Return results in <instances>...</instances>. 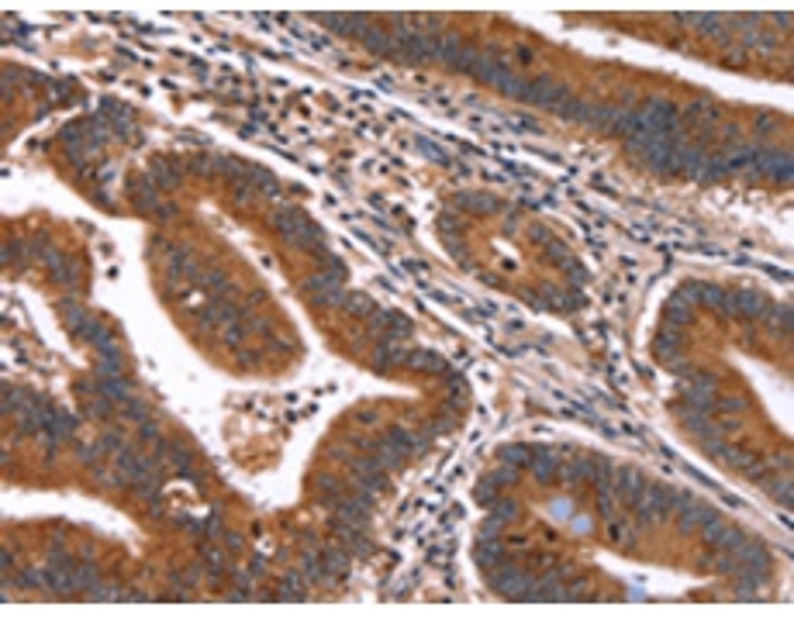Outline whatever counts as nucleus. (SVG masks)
Listing matches in <instances>:
<instances>
[{
    "label": "nucleus",
    "instance_id": "33",
    "mask_svg": "<svg viewBox=\"0 0 794 621\" xmlns=\"http://www.w3.org/2000/svg\"><path fill=\"white\" fill-rule=\"evenodd\" d=\"M214 159H218V155L194 152L190 159H186V169H190V173H201V177H211V173H214Z\"/></svg>",
    "mask_w": 794,
    "mask_h": 621
},
{
    "label": "nucleus",
    "instance_id": "45",
    "mask_svg": "<svg viewBox=\"0 0 794 621\" xmlns=\"http://www.w3.org/2000/svg\"><path fill=\"white\" fill-rule=\"evenodd\" d=\"M173 214H177V204H159L156 211H152V218H159V221H162V218H173Z\"/></svg>",
    "mask_w": 794,
    "mask_h": 621
},
{
    "label": "nucleus",
    "instance_id": "6",
    "mask_svg": "<svg viewBox=\"0 0 794 621\" xmlns=\"http://www.w3.org/2000/svg\"><path fill=\"white\" fill-rule=\"evenodd\" d=\"M732 304H736V318H746V321H756L767 314V297L756 293V290H736L732 293Z\"/></svg>",
    "mask_w": 794,
    "mask_h": 621
},
{
    "label": "nucleus",
    "instance_id": "16",
    "mask_svg": "<svg viewBox=\"0 0 794 621\" xmlns=\"http://www.w3.org/2000/svg\"><path fill=\"white\" fill-rule=\"evenodd\" d=\"M715 459H722V463L732 466V469H742V473L756 463V456H753L749 449H736V445H722V449L715 452Z\"/></svg>",
    "mask_w": 794,
    "mask_h": 621
},
{
    "label": "nucleus",
    "instance_id": "14",
    "mask_svg": "<svg viewBox=\"0 0 794 621\" xmlns=\"http://www.w3.org/2000/svg\"><path fill=\"white\" fill-rule=\"evenodd\" d=\"M359 42L373 52V55H384V59H394V35H387V31H380V28L367 25L363 28V35H359Z\"/></svg>",
    "mask_w": 794,
    "mask_h": 621
},
{
    "label": "nucleus",
    "instance_id": "2",
    "mask_svg": "<svg viewBox=\"0 0 794 621\" xmlns=\"http://www.w3.org/2000/svg\"><path fill=\"white\" fill-rule=\"evenodd\" d=\"M718 521V511L715 508H708L705 500H690L688 508H681L677 511V528L681 532H698V528H708V525H715Z\"/></svg>",
    "mask_w": 794,
    "mask_h": 621
},
{
    "label": "nucleus",
    "instance_id": "34",
    "mask_svg": "<svg viewBox=\"0 0 794 621\" xmlns=\"http://www.w3.org/2000/svg\"><path fill=\"white\" fill-rule=\"evenodd\" d=\"M487 480H491V483H494V487H498V491H501V487H511V483H515V480H518V469H515V466H498V469H491V473H487Z\"/></svg>",
    "mask_w": 794,
    "mask_h": 621
},
{
    "label": "nucleus",
    "instance_id": "46",
    "mask_svg": "<svg viewBox=\"0 0 794 621\" xmlns=\"http://www.w3.org/2000/svg\"><path fill=\"white\" fill-rule=\"evenodd\" d=\"M221 542L228 545V549H242V539H238L235 532H225V535H221Z\"/></svg>",
    "mask_w": 794,
    "mask_h": 621
},
{
    "label": "nucleus",
    "instance_id": "35",
    "mask_svg": "<svg viewBox=\"0 0 794 621\" xmlns=\"http://www.w3.org/2000/svg\"><path fill=\"white\" fill-rule=\"evenodd\" d=\"M491 518H498V521H515V518H518V504L498 497V500L491 504Z\"/></svg>",
    "mask_w": 794,
    "mask_h": 621
},
{
    "label": "nucleus",
    "instance_id": "32",
    "mask_svg": "<svg viewBox=\"0 0 794 621\" xmlns=\"http://www.w3.org/2000/svg\"><path fill=\"white\" fill-rule=\"evenodd\" d=\"M204 576L208 580H221L225 576V559L218 549H204Z\"/></svg>",
    "mask_w": 794,
    "mask_h": 621
},
{
    "label": "nucleus",
    "instance_id": "26",
    "mask_svg": "<svg viewBox=\"0 0 794 621\" xmlns=\"http://www.w3.org/2000/svg\"><path fill=\"white\" fill-rule=\"evenodd\" d=\"M73 576H77V591H83V594H86L90 587L101 583V569L94 566V563H86V559L77 563V573H73Z\"/></svg>",
    "mask_w": 794,
    "mask_h": 621
},
{
    "label": "nucleus",
    "instance_id": "23",
    "mask_svg": "<svg viewBox=\"0 0 794 621\" xmlns=\"http://www.w3.org/2000/svg\"><path fill=\"white\" fill-rule=\"evenodd\" d=\"M663 321L670 325V328H684V325H690V308L684 304V301H670L666 308H663Z\"/></svg>",
    "mask_w": 794,
    "mask_h": 621
},
{
    "label": "nucleus",
    "instance_id": "3",
    "mask_svg": "<svg viewBox=\"0 0 794 621\" xmlns=\"http://www.w3.org/2000/svg\"><path fill=\"white\" fill-rule=\"evenodd\" d=\"M370 332L373 335H387L397 342V335H411V321L401 310H373Z\"/></svg>",
    "mask_w": 794,
    "mask_h": 621
},
{
    "label": "nucleus",
    "instance_id": "48",
    "mask_svg": "<svg viewBox=\"0 0 794 621\" xmlns=\"http://www.w3.org/2000/svg\"><path fill=\"white\" fill-rule=\"evenodd\" d=\"M0 563H4V569H11V566H14V556L4 549V552H0Z\"/></svg>",
    "mask_w": 794,
    "mask_h": 621
},
{
    "label": "nucleus",
    "instance_id": "49",
    "mask_svg": "<svg viewBox=\"0 0 794 621\" xmlns=\"http://www.w3.org/2000/svg\"><path fill=\"white\" fill-rule=\"evenodd\" d=\"M263 569H266L263 559H252V563H249V573H263Z\"/></svg>",
    "mask_w": 794,
    "mask_h": 621
},
{
    "label": "nucleus",
    "instance_id": "42",
    "mask_svg": "<svg viewBox=\"0 0 794 621\" xmlns=\"http://www.w3.org/2000/svg\"><path fill=\"white\" fill-rule=\"evenodd\" d=\"M21 252H25V245H21V242H7V245H4V262H18V259H21Z\"/></svg>",
    "mask_w": 794,
    "mask_h": 621
},
{
    "label": "nucleus",
    "instance_id": "4",
    "mask_svg": "<svg viewBox=\"0 0 794 621\" xmlns=\"http://www.w3.org/2000/svg\"><path fill=\"white\" fill-rule=\"evenodd\" d=\"M646 487H649V480L639 469H615V497L618 500L632 504V500H639L646 493Z\"/></svg>",
    "mask_w": 794,
    "mask_h": 621
},
{
    "label": "nucleus",
    "instance_id": "7",
    "mask_svg": "<svg viewBox=\"0 0 794 621\" xmlns=\"http://www.w3.org/2000/svg\"><path fill=\"white\" fill-rule=\"evenodd\" d=\"M408 369H418V373H435V376H449L452 373V366L442 356H435V352H425V349H411L408 352V362H404Z\"/></svg>",
    "mask_w": 794,
    "mask_h": 621
},
{
    "label": "nucleus",
    "instance_id": "15",
    "mask_svg": "<svg viewBox=\"0 0 794 621\" xmlns=\"http://www.w3.org/2000/svg\"><path fill=\"white\" fill-rule=\"evenodd\" d=\"M97 387H101V393H104V397H111L114 404H125L128 397H135V393H132V380H125V376H101V380H97Z\"/></svg>",
    "mask_w": 794,
    "mask_h": 621
},
{
    "label": "nucleus",
    "instance_id": "9",
    "mask_svg": "<svg viewBox=\"0 0 794 621\" xmlns=\"http://www.w3.org/2000/svg\"><path fill=\"white\" fill-rule=\"evenodd\" d=\"M615 111H618V107H605V103H581L577 121H581V125H587V128H594V131H611Z\"/></svg>",
    "mask_w": 794,
    "mask_h": 621
},
{
    "label": "nucleus",
    "instance_id": "13",
    "mask_svg": "<svg viewBox=\"0 0 794 621\" xmlns=\"http://www.w3.org/2000/svg\"><path fill=\"white\" fill-rule=\"evenodd\" d=\"M269 225H273V228H276V235H280V238H284V242H291L293 235H297V228H301V225H304V214H301V211H297V207H287V211H284V207H280V211H273V218H269Z\"/></svg>",
    "mask_w": 794,
    "mask_h": 621
},
{
    "label": "nucleus",
    "instance_id": "40",
    "mask_svg": "<svg viewBox=\"0 0 794 621\" xmlns=\"http://www.w3.org/2000/svg\"><path fill=\"white\" fill-rule=\"evenodd\" d=\"M138 439H142V442H152V445H159V442H162V435H159V428H156V425H152V421L145 418V421L138 425Z\"/></svg>",
    "mask_w": 794,
    "mask_h": 621
},
{
    "label": "nucleus",
    "instance_id": "10",
    "mask_svg": "<svg viewBox=\"0 0 794 621\" xmlns=\"http://www.w3.org/2000/svg\"><path fill=\"white\" fill-rule=\"evenodd\" d=\"M59 310H62V321H66V332H69L73 338H83V332H86V325L94 321V310L79 308L77 301H62V304H59Z\"/></svg>",
    "mask_w": 794,
    "mask_h": 621
},
{
    "label": "nucleus",
    "instance_id": "25",
    "mask_svg": "<svg viewBox=\"0 0 794 621\" xmlns=\"http://www.w3.org/2000/svg\"><path fill=\"white\" fill-rule=\"evenodd\" d=\"M304 580L297 576V573H287L284 580H280V591H276V600H304V587H301Z\"/></svg>",
    "mask_w": 794,
    "mask_h": 621
},
{
    "label": "nucleus",
    "instance_id": "20",
    "mask_svg": "<svg viewBox=\"0 0 794 621\" xmlns=\"http://www.w3.org/2000/svg\"><path fill=\"white\" fill-rule=\"evenodd\" d=\"M608 542L618 545V549H632V545H635L632 528H629L622 518H608Z\"/></svg>",
    "mask_w": 794,
    "mask_h": 621
},
{
    "label": "nucleus",
    "instance_id": "22",
    "mask_svg": "<svg viewBox=\"0 0 794 621\" xmlns=\"http://www.w3.org/2000/svg\"><path fill=\"white\" fill-rule=\"evenodd\" d=\"M498 559H501V542L498 539H480V545H476V566L494 569Z\"/></svg>",
    "mask_w": 794,
    "mask_h": 621
},
{
    "label": "nucleus",
    "instance_id": "24",
    "mask_svg": "<svg viewBox=\"0 0 794 621\" xmlns=\"http://www.w3.org/2000/svg\"><path fill=\"white\" fill-rule=\"evenodd\" d=\"M321 559H325V569H328V580L342 576L349 569V552L345 549H328V552H321Z\"/></svg>",
    "mask_w": 794,
    "mask_h": 621
},
{
    "label": "nucleus",
    "instance_id": "41",
    "mask_svg": "<svg viewBox=\"0 0 794 621\" xmlns=\"http://www.w3.org/2000/svg\"><path fill=\"white\" fill-rule=\"evenodd\" d=\"M418 149H422L428 159H435V162H449V159H446V152H439V149H435V142H428V138H422V142H418Z\"/></svg>",
    "mask_w": 794,
    "mask_h": 621
},
{
    "label": "nucleus",
    "instance_id": "12",
    "mask_svg": "<svg viewBox=\"0 0 794 621\" xmlns=\"http://www.w3.org/2000/svg\"><path fill=\"white\" fill-rule=\"evenodd\" d=\"M525 469H532V476H535L539 483H553L556 469H559V456L549 452V449H535V452H532V463L525 466Z\"/></svg>",
    "mask_w": 794,
    "mask_h": 621
},
{
    "label": "nucleus",
    "instance_id": "28",
    "mask_svg": "<svg viewBox=\"0 0 794 621\" xmlns=\"http://www.w3.org/2000/svg\"><path fill=\"white\" fill-rule=\"evenodd\" d=\"M315 491L321 500H335V497H342V480H335V476H328V473H321V476H315Z\"/></svg>",
    "mask_w": 794,
    "mask_h": 621
},
{
    "label": "nucleus",
    "instance_id": "19",
    "mask_svg": "<svg viewBox=\"0 0 794 621\" xmlns=\"http://www.w3.org/2000/svg\"><path fill=\"white\" fill-rule=\"evenodd\" d=\"M162 452H166L169 466L177 469V476H190V473H194V456H190L186 449H180V445H166V442H162Z\"/></svg>",
    "mask_w": 794,
    "mask_h": 621
},
{
    "label": "nucleus",
    "instance_id": "31",
    "mask_svg": "<svg viewBox=\"0 0 794 621\" xmlns=\"http://www.w3.org/2000/svg\"><path fill=\"white\" fill-rule=\"evenodd\" d=\"M380 439L387 442L391 449H397L401 456H408V452H411V435H408L404 428H387V432H384Z\"/></svg>",
    "mask_w": 794,
    "mask_h": 621
},
{
    "label": "nucleus",
    "instance_id": "30",
    "mask_svg": "<svg viewBox=\"0 0 794 621\" xmlns=\"http://www.w3.org/2000/svg\"><path fill=\"white\" fill-rule=\"evenodd\" d=\"M342 301H345L342 284H332L328 290H321V293L311 297V304H318V308H342Z\"/></svg>",
    "mask_w": 794,
    "mask_h": 621
},
{
    "label": "nucleus",
    "instance_id": "44",
    "mask_svg": "<svg viewBox=\"0 0 794 621\" xmlns=\"http://www.w3.org/2000/svg\"><path fill=\"white\" fill-rule=\"evenodd\" d=\"M238 587H249V580H245V576H238ZM249 591H232V594H228V600H249Z\"/></svg>",
    "mask_w": 794,
    "mask_h": 621
},
{
    "label": "nucleus",
    "instance_id": "11",
    "mask_svg": "<svg viewBox=\"0 0 794 621\" xmlns=\"http://www.w3.org/2000/svg\"><path fill=\"white\" fill-rule=\"evenodd\" d=\"M318 21H321V25H328V28H335L339 35H356V38L363 35V28H367V25H373L367 14H321Z\"/></svg>",
    "mask_w": 794,
    "mask_h": 621
},
{
    "label": "nucleus",
    "instance_id": "18",
    "mask_svg": "<svg viewBox=\"0 0 794 621\" xmlns=\"http://www.w3.org/2000/svg\"><path fill=\"white\" fill-rule=\"evenodd\" d=\"M456 204L474 211V214H498L501 211V204L494 197H487V194H463V197H456Z\"/></svg>",
    "mask_w": 794,
    "mask_h": 621
},
{
    "label": "nucleus",
    "instance_id": "21",
    "mask_svg": "<svg viewBox=\"0 0 794 621\" xmlns=\"http://www.w3.org/2000/svg\"><path fill=\"white\" fill-rule=\"evenodd\" d=\"M342 310H349L352 318H367V321H370V318H373V310H376V304H373V301L367 297V293H345Z\"/></svg>",
    "mask_w": 794,
    "mask_h": 621
},
{
    "label": "nucleus",
    "instance_id": "43",
    "mask_svg": "<svg viewBox=\"0 0 794 621\" xmlns=\"http://www.w3.org/2000/svg\"><path fill=\"white\" fill-rule=\"evenodd\" d=\"M498 528H501V521L498 518H487V525L480 528V539H498Z\"/></svg>",
    "mask_w": 794,
    "mask_h": 621
},
{
    "label": "nucleus",
    "instance_id": "29",
    "mask_svg": "<svg viewBox=\"0 0 794 621\" xmlns=\"http://www.w3.org/2000/svg\"><path fill=\"white\" fill-rule=\"evenodd\" d=\"M767 483V491L784 504V508H791L794 504V491H791V476H777V480H764Z\"/></svg>",
    "mask_w": 794,
    "mask_h": 621
},
{
    "label": "nucleus",
    "instance_id": "1",
    "mask_svg": "<svg viewBox=\"0 0 794 621\" xmlns=\"http://www.w3.org/2000/svg\"><path fill=\"white\" fill-rule=\"evenodd\" d=\"M566 97H570V90H566L563 83H556L553 77L525 79V94H522V101H525V103L546 107V111H556V107L566 101Z\"/></svg>",
    "mask_w": 794,
    "mask_h": 621
},
{
    "label": "nucleus",
    "instance_id": "39",
    "mask_svg": "<svg viewBox=\"0 0 794 621\" xmlns=\"http://www.w3.org/2000/svg\"><path fill=\"white\" fill-rule=\"evenodd\" d=\"M746 408V401L742 397H715V411L729 414V411H742Z\"/></svg>",
    "mask_w": 794,
    "mask_h": 621
},
{
    "label": "nucleus",
    "instance_id": "36",
    "mask_svg": "<svg viewBox=\"0 0 794 621\" xmlns=\"http://www.w3.org/2000/svg\"><path fill=\"white\" fill-rule=\"evenodd\" d=\"M101 445H104V442H83V445H79V463H86V466L101 463V456H104Z\"/></svg>",
    "mask_w": 794,
    "mask_h": 621
},
{
    "label": "nucleus",
    "instance_id": "8",
    "mask_svg": "<svg viewBox=\"0 0 794 621\" xmlns=\"http://www.w3.org/2000/svg\"><path fill=\"white\" fill-rule=\"evenodd\" d=\"M681 345H684V335H681V328H670V325H663L656 338H653V356L663 362H670L673 356H681Z\"/></svg>",
    "mask_w": 794,
    "mask_h": 621
},
{
    "label": "nucleus",
    "instance_id": "38",
    "mask_svg": "<svg viewBox=\"0 0 794 621\" xmlns=\"http://www.w3.org/2000/svg\"><path fill=\"white\" fill-rule=\"evenodd\" d=\"M121 408V418H132V421H145V404L142 401H135V397H128L125 404H118Z\"/></svg>",
    "mask_w": 794,
    "mask_h": 621
},
{
    "label": "nucleus",
    "instance_id": "47",
    "mask_svg": "<svg viewBox=\"0 0 794 621\" xmlns=\"http://www.w3.org/2000/svg\"><path fill=\"white\" fill-rule=\"evenodd\" d=\"M515 55L522 59V66H529V62H532V52L525 49V45H518V49H515Z\"/></svg>",
    "mask_w": 794,
    "mask_h": 621
},
{
    "label": "nucleus",
    "instance_id": "5",
    "mask_svg": "<svg viewBox=\"0 0 794 621\" xmlns=\"http://www.w3.org/2000/svg\"><path fill=\"white\" fill-rule=\"evenodd\" d=\"M180 169H184V162L180 159H166V155H156L152 162H149V180L162 186V190H169V186H177L180 183Z\"/></svg>",
    "mask_w": 794,
    "mask_h": 621
},
{
    "label": "nucleus",
    "instance_id": "27",
    "mask_svg": "<svg viewBox=\"0 0 794 621\" xmlns=\"http://www.w3.org/2000/svg\"><path fill=\"white\" fill-rule=\"evenodd\" d=\"M83 414H86V418H111V414H114V401H111V397H104V393L97 390L94 397H86V408H83Z\"/></svg>",
    "mask_w": 794,
    "mask_h": 621
},
{
    "label": "nucleus",
    "instance_id": "17",
    "mask_svg": "<svg viewBox=\"0 0 794 621\" xmlns=\"http://www.w3.org/2000/svg\"><path fill=\"white\" fill-rule=\"evenodd\" d=\"M532 445H501L498 449V459H501L504 466H515V469H525V466L532 463Z\"/></svg>",
    "mask_w": 794,
    "mask_h": 621
},
{
    "label": "nucleus",
    "instance_id": "37",
    "mask_svg": "<svg viewBox=\"0 0 794 621\" xmlns=\"http://www.w3.org/2000/svg\"><path fill=\"white\" fill-rule=\"evenodd\" d=\"M474 497H476V500H480V504H483V508H491V504H494V500H498V487H494V483H491V480H487V476H480V483H476Z\"/></svg>",
    "mask_w": 794,
    "mask_h": 621
}]
</instances>
